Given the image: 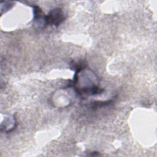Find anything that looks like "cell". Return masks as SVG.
Returning a JSON list of instances; mask_svg holds the SVG:
<instances>
[{"mask_svg": "<svg viewBox=\"0 0 157 157\" xmlns=\"http://www.w3.org/2000/svg\"><path fill=\"white\" fill-rule=\"evenodd\" d=\"M65 19L64 13L61 9L54 8L51 10L48 15H45L46 25L58 26Z\"/></svg>", "mask_w": 157, "mask_h": 157, "instance_id": "6da1fadb", "label": "cell"}, {"mask_svg": "<svg viewBox=\"0 0 157 157\" xmlns=\"http://www.w3.org/2000/svg\"><path fill=\"white\" fill-rule=\"evenodd\" d=\"M33 10V16L34 23L38 25L40 28H44L46 25L45 15L42 12L40 8L37 6H32Z\"/></svg>", "mask_w": 157, "mask_h": 157, "instance_id": "7a4b0ae2", "label": "cell"}, {"mask_svg": "<svg viewBox=\"0 0 157 157\" xmlns=\"http://www.w3.org/2000/svg\"><path fill=\"white\" fill-rule=\"evenodd\" d=\"M111 102H112V101H110H110H96V102H94L91 104V107L94 109H96V108L103 107L104 105H109Z\"/></svg>", "mask_w": 157, "mask_h": 157, "instance_id": "3957f363", "label": "cell"}]
</instances>
